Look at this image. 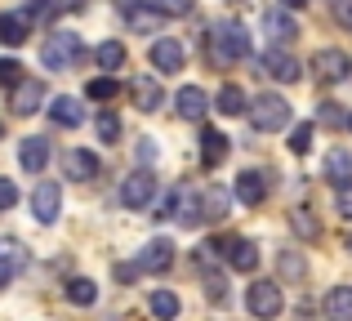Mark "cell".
Instances as JSON below:
<instances>
[{
  "label": "cell",
  "mask_w": 352,
  "mask_h": 321,
  "mask_svg": "<svg viewBox=\"0 0 352 321\" xmlns=\"http://www.w3.org/2000/svg\"><path fill=\"white\" fill-rule=\"evenodd\" d=\"M254 54V41H250V32L241 23H214L210 27V63H219V67H228V63H241Z\"/></svg>",
  "instance_id": "cell-1"
},
{
  "label": "cell",
  "mask_w": 352,
  "mask_h": 321,
  "mask_svg": "<svg viewBox=\"0 0 352 321\" xmlns=\"http://www.w3.org/2000/svg\"><path fill=\"white\" fill-rule=\"evenodd\" d=\"M285 125H290V103L281 94H254V103H250V130L276 134Z\"/></svg>",
  "instance_id": "cell-2"
},
{
  "label": "cell",
  "mask_w": 352,
  "mask_h": 321,
  "mask_svg": "<svg viewBox=\"0 0 352 321\" xmlns=\"http://www.w3.org/2000/svg\"><path fill=\"white\" fill-rule=\"evenodd\" d=\"M80 54H85V45H80V36H72V32H54V36H45V45H41V63L50 71L76 67Z\"/></svg>",
  "instance_id": "cell-3"
},
{
  "label": "cell",
  "mask_w": 352,
  "mask_h": 321,
  "mask_svg": "<svg viewBox=\"0 0 352 321\" xmlns=\"http://www.w3.org/2000/svg\"><path fill=\"white\" fill-rule=\"evenodd\" d=\"M245 308H250V317H258V321L281 317V308H285L281 286H276V281H254V286L245 290Z\"/></svg>",
  "instance_id": "cell-4"
},
{
  "label": "cell",
  "mask_w": 352,
  "mask_h": 321,
  "mask_svg": "<svg viewBox=\"0 0 352 321\" xmlns=\"http://www.w3.org/2000/svg\"><path fill=\"white\" fill-rule=\"evenodd\" d=\"M156 201V179L152 170H134L125 183H120V206L125 210H147Z\"/></svg>",
  "instance_id": "cell-5"
},
{
  "label": "cell",
  "mask_w": 352,
  "mask_h": 321,
  "mask_svg": "<svg viewBox=\"0 0 352 321\" xmlns=\"http://www.w3.org/2000/svg\"><path fill=\"white\" fill-rule=\"evenodd\" d=\"M58 214H63V188H58V183H50V179L36 183V192H32V219L50 228Z\"/></svg>",
  "instance_id": "cell-6"
},
{
  "label": "cell",
  "mask_w": 352,
  "mask_h": 321,
  "mask_svg": "<svg viewBox=\"0 0 352 321\" xmlns=\"http://www.w3.org/2000/svg\"><path fill=\"white\" fill-rule=\"evenodd\" d=\"M152 67L161 71V76H174V71L188 67V49H183V41H174V36L152 41Z\"/></svg>",
  "instance_id": "cell-7"
},
{
  "label": "cell",
  "mask_w": 352,
  "mask_h": 321,
  "mask_svg": "<svg viewBox=\"0 0 352 321\" xmlns=\"http://www.w3.org/2000/svg\"><path fill=\"white\" fill-rule=\"evenodd\" d=\"M45 103V85L36 76H23L14 89H9V107H14V116H36Z\"/></svg>",
  "instance_id": "cell-8"
},
{
  "label": "cell",
  "mask_w": 352,
  "mask_h": 321,
  "mask_svg": "<svg viewBox=\"0 0 352 321\" xmlns=\"http://www.w3.org/2000/svg\"><path fill=\"white\" fill-rule=\"evenodd\" d=\"M258 67H263L272 80H281V85H294V80L303 76V71H299V63H294V54H285L281 45H272L267 54H258Z\"/></svg>",
  "instance_id": "cell-9"
},
{
  "label": "cell",
  "mask_w": 352,
  "mask_h": 321,
  "mask_svg": "<svg viewBox=\"0 0 352 321\" xmlns=\"http://www.w3.org/2000/svg\"><path fill=\"white\" fill-rule=\"evenodd\" d=\"M263 36L285 49V45H294V36H299V23H294L290 9H267L263 14Z\"/></svg>",
  "instance_id": "cell-10"
},
{
  "label": "cell",
  "mask_w": 352,
  "mask_h": 321,
  "mask_svg": "<svg viewBox=\"0 0 352 321\" xmlns=\"http://www.w3.org/2000/svg\"><path fill=\"white\" fill-rule=\"evenodd\" d=\"M312 71H317L321 80H348V71H352V58L344 49H317V58H312Z\"/></svg>",
  "instance_id": "cell-11"
},
{
  "label": "cell",
  "mask_w": 352,
  "mask_h": 321,
  "mask_svg": "<svg viewBox=\"0 0 352 321\" xmlns=\"http://www.w3.org/2000/svg\"><path fill=\"white\" fill-rule=\"evenodd\" d=\"M174 112L183 116V121H206L210 112V94L201 85H183L179 94H174Z\"/></svg>",
  "instance_id": "cell-12"
},
{
  "label": "cell",
  "mask_w": 352,
  "mask_h": 321,
  "mask_svg": "<svg viewBox=\"0 0 352 321\" xmlns=\"http://www.w3.org/2000/svg\"><path fill=\"white\" fill-rule=\"evenodd\" d=\"M138 268H143V272H170L174 268V241H170V236L147 241L143 254H138Z\"/></svg>",
  "instance_id": "cell-13"
},
{
  "label": "cell",
  "mask_w": 352,
  "mask_h": 321,
  "mask_svg": "<svg viewBox=\"0 0 352 321\" xmlns=\"http://www.w3.org/2000/svg\"><path fill=\"white\" fill-rule=\"evenodd\" d=\"M50 121L63 125V130H80V125H85V103L72 98V94H58L50 103Z\"/></svg>",
  "instance_id": "cell-14"
},
{
  "label": "cell",
  "mask_w": 352,
  "mask_h": 321,
  "mask_svg": "<svg viewBox=\"0 0 352 321\" xmlns=\"http://www.w3.org/2000/svg\"><path fill=\"white\" fill-rule=\"evenodd\" d=\"M263 197H267V174L263 170H241L236 174V201L241 206H263Z\"/></svg>",
  "instance_id": "cell-15"
},
{
  "label": "cell",
  "mask_w": 352,
  "mask_h": 321,
  "mask_svg": "<svg viewBox=\"0 0 352 321\" xmlns=\"http://www.w3.org/2000/svg\"><path fill=\"white\" fill-rule=\"evenodd\" d=\"M228 152H232V139L219 130H201V165L206 170H219V165L228 161Z\"/></svg>",
  "instance_id": "cell-16"
},
{
  "label": "cell",
  "mask_w": 352,
  "mask_h": 321,
  "mask_svg": "<svg viewBox=\"0 0 352 321\" xmlns=\"http://www.w3.org/2000/svg\"><path fill=\"white\" fill-rule=\"evenodd\" d=\"M27 36H32V14H27V9L0 14V45H23Z\"/></svg>",
  "instance_id": "cell-17"
},
{
  "label": "cell",
  "mask_w": 352,
  "mask_h": 321,
  "mask_svg": "<svg viewBox=\"0 0 352 321\" xmlns=\"http://www.w3.org/2000/svg\"><path fill=\"white\" fill-rule=\"evenodd\" d=\"M223 254H228V263H232L236 272H254L258 268V245L250 241V236H232V241L223 245Z\"/></svg>",
  "instance_id": "cell-18"
},
{
  "label": "cell",
  "mask_w": 352,
  "mask_h": 321,
  "mask_svg": "<svg viewBox=\"0 0 352 321\" xmlns=\"http://www.w3.org/2000/svg\"><path fill=\"white\" fill-rule=\"evenodd\" d=\"M63 170H67V179H80V183H85V179H94V174L103 170V161H98L94 152H85V148H72L67 157H63Z\"/></svg>",
  "instance_id": "cell-19"
},
{
  "label": "cell",
  "mask_w": 352,
  "mask_h": 321,
  "mask_svg": "<svg viewBox=\"0 0 352 321\" xmlns=\"http://www.w3.org/2000/svg\"><path fill=\"white\" fill-rule=\"evenodd\" d=\"M18 161H23V170L27 174H41L45 165H50V139H23L18 143Z\"/></svg>",
  "instance_id": "cell-20"
},
{
  "label": "cell",
  "mask_w": 352,
  "mask_h": 321,
  "mask_svg": "<svg viewBox=\"0 0 352 321\" xmlns=\"http://www.w3.org/2000/svg\"><path fill=\"white\" fill-rule=\"evenodd\" d=\"M23 268H27V250L18 241H0V290H5Z\"/></svg>",
  "instance_id": "cell-21"
},
{
  "label": "cell",
  "mask_w": 352,
  "mask_h": 321,
  "mask_svg": "<svg viewBox=\"0 0 352 321\" xmlns=\"http://www.w3.org/2000/svg\"><path fill=\"white\" fill-rule=\"evenodd\" d=\"M129 94H134V107L138 112H156L161 107V85H156L152 76H134V85H129Z\"/></svg>",
  "instance_id": "cell-22"
},
{
  "label": "cell",
  "mask_w": 352,
  "mask_h": 321,
  "mask_svg": "<svg viewBox=\"0 0 352 321\" xmlns=\"http://www.w3.org/2000/svg\"><path fill=\"white\" fill-rule=\"evenodd\" d=\"M326 321H352V286H335L326 290Z\"/></svg>",
  "instance_id": "cell-23"
},
{
  "label": "cell",
  "mask_w": 352,
  "mask_h": 321,
  "mask_svg": "<svg viewBox=\"0 0 352 321\" xmlns=\"http://www.w3.org/2000/svg\"><path fill=\"white\" fill-rule=\"evenodd\" d=\"M147 313H152L156 321H174L183 313V304H179L174 290H152V295H147Z\"/></svg>",
  "instance_id": "cell-24"
},
{
  "label": "cell",
  "mask_w": 352,
  "mask_h": 321,
  "mask_svg": "<svg viewBox=\"0 0 352 321\" xmlns=\"http://www.w3.org/2000/svg\"><path fill=\"white\" fill-rule=\"evenodd\" d=\"M326 179L335 183V188H344V183H352V152H344V148H335L326 157Z\"/></svg>",
  "instance_id": "cell-25"
},
{
  "label": "cell",
  "mask_w": 352,
  "mask_h": 321,
  "mask_svg": "<svg viewBox=\"0 0 352 321\" xmlns=\"http://www.w3.org/2000/svg\"><path fill=\"white\" fill-rule=\"evenodd\" d=\"M214 107L223 116H241L250 107V98H245V89H241V85H223V89H219V98H214Z\"/></svg>",
  "instance_id": "cell-26"
},
{
  "label": "cell",
  "mask_w": 352,
  "mask_h": 321,
  "mask_svg": "<svg viewBox=\"0 0 352 321\" xmlns=\"http://www.w3.org/2000/svg\"><path fill=\"white\" fill-rule=\"evenodd\" d=\"M94 63H98L103 71H116V67H125V45H120V41H103V45L94 49Z\"/></svg>",
  "instance_id": "cell-27"
},
{
  "label": "cell",
  "mask_w": 352,
  "mask_h": 321,
  "mask_svg": "<svg viewBox=\"0 0 352 321\" xmlns=\"http://www.w3.org/2000/svg\"><path fill=\"white\" fill-rule=\"evenodd\" d=\"M125 18H129V27H134V32H156L165 14H161L156 5H147V9H134V5H129V9H125Z\"/></svg>",
  "instance_id": "cell-28"
},
{
  "label": "cell",
  "mask_w": 352,
  "mask_h": 321,
  "mask_svg": "<svg viewBox=\"0 0 352 321\" xmlns=\"http://www.w3.org/2000/svg\"><path fill=\"white\" fill-rule=\"evenodd\" d=\"M67 299H72L76 308H89V304L98 299V286H94L89 277H72V281H67Z\"/></svg>",
  "instance_id": "cell-29"
},
{
  "label": "cell",
  "mask_w": 352,
  "mask_h": 321,
  "mask_svg": "<svg viewBox=\"0 0 352 321\" xmlns=\"http://www.w3.org/2000/svg\"><path fill=\"white\" fill-rule=\"evenodd\" d=\"M201 201H206V219H228V192L223 188H206Z\"/></svg>",
  "instance_id": "cell-30"
},
{
  "label": "cell",
  "mask_w": 352,
  "mask_h": 321,
  "mask_svg": "<svg viewBox=\"0 0 352 321\" xmlns=\"http://www.w3.org/2000/svg\"><path fill=\"white\" fill-rule=\"evenodd\" d=\"M85 98H94V103H112V98H116V80L112 76L89 80V85H85Z\"/></svg>",
  "instance_id": "cell-31"
},
{
  "label": "cell",
  "mask_w": 352,
  "mask_h": 321,
  "mask_svg": "<svg viewBox=\"0 0 352 321\" xmlns=\"http://www.w3.org/2000/svg\"><path fill=\"white\" fill-rule=\"evenodd\" d=\"M156 9H161L165 18H188L192 9H197V0H152Z\"/></svg>",
  "instance_id": "cell-32"
},
{
  "label": "cell",
  "mask_w": 352,
  "mask_h": 321,
  "mask_svg": "<svg viewBox=\"0 0 352 321\" xmlns=\"http://www.w3.org/2000/svg\"><path fill=\"white\" fill-rule=\"evenodd\" d=\"M308 148H312V125H294V134H290V152H294V157H303Z\"/></svg>",
  "instance_id": "cell-33"
},
{
  "label": "cell",
  "mask_w": 352,
  "mask_h": 321,
  "mask_svg": "<svg viewBox=\"0 0 352 321\" xmlns=\"http://www.w3.org/2000/svg\"><path fill=\"white\" fill-rule=\"evenodd\" d=\"M98 139H103V143H116V139H120V121H116L112 112L98 116Z\"/></svg>",
  "instance_id": "cell-34"
},
{
  "label": "cell",
  "mask_w": 352,
  "mask_h": 321,
  "mask_svg": "<svg viewBox=\"0 0 352 321\" xmlns=\"http://www.w3.org/2000/svg\"><path fill=\"white\" fill-rule=\"evenodd\" d=\"M18 80H23V63H14V58H0V85H9V89H14Z\"/></svg>",
  "instance_id": "cell-35"
},
{
  "label": "cell",
  "mask_w": 352,
  "mask_h": 321,
  "mask_svg": "<svg viewBox=\"0 0 352 321\" xmlns=\"http://www.w3.org/2000/svg\"><path fill=\"white\" fill-rule=\"evenodd\" d=\"M294 232H299V236H317V219H312V210H294Z\"/></svg>",
  "instance_id": "cell-36"
},
{
  "label": "cell",
  "mask_w": 352,
  "mask_h": 321,
  "mask_svg": "<svg viewBox=\"0 0 352 321\" xmlns=\"http://www.w3.org/2000/svg\"><path fill=\"white\" fill-rule=\"evenodd\" d=\"M14 206H18V183L14 179H0V214L14 210Z\"/></svg>",
  "instance_id": "cell-37"
},
{
  "label": "cell",
  "mask_w": 352,
  "mask_h": 321,
  "mask_svg": "<svg viewBox=\"0 0 352 321\" xmlns=\"http://www.w3.org/2000/svg\"><path fill=\"white\" fill-rule=\"evenodd\" d=\"M281 272H285V277H303L308 268H303V259H299L294 250H285V254H281Z\"/></svg>",
  "instance_id": "cell-38"
},
{
  "label": "cell",
  "mask_w": 352,
  "mask_h": 321,
  "mask_svg": "<svg viewBox=\"0 0 352 321\" xmlns=\"http://www.w3.org/2000/svg\"><path fill=\"white\" fill-rule=\"evenodd\" d=\"M317 121H321V125H344V112H339V103H321V107H317Z\"/></svg>",
  "instance_id": "cell-39"
},
{
  "label": "cell",
  "mask_w": 352,
  "mask_h": 321,
  "mask_svg": "<svg viewBox=\"0 0 352 321\" xmlns=\"http://www.w3.org/2000/svg\"><path fill=\"white\" fill-rule=\"evenodd\" d=\"M206 295L214 299V304H223V299H228V281H223V277H210V281H206Z\"/></svg>",
  "instance_id": "cell-40"
},
{
  "label": "cell",
  "mask_w": 352,
  "mask_h": 321,
  "mask_svg": "<svg viewBox=\"0 0 352 321\" xmlns=\"http://www.w3.org/2000/svg\"><path fill=\"white\" fill-rule=\"evenodd\" d=\"M54 14H76V9H85V0H50Z\"/></svg>",
  "instance_id": "cell-41"
},
{
  "label": "cell",
  "mask_w": 352,
  "mask_h": 321,
  "mask_svg": "<svg viewBox=\"0 0 352 321\" xmlns=\"http://www.w3.org/2000/svg\"><path fill=\"white\" fill-rule=\"evenodd\" d=\"M339 214L352 219V183H344V188H339Z\"/></svg>",
  "instance_id": "cell-42"
},
{
  "label": "cell",
  "mask_w": 352,
  "mask_h": 321,
  "mask_svg": "<svg viewBox=\"0 0 352 321\" xmlns=\"http://www.w3.org/2000/svg\"><path fill=\"white\" fill-rule=\"evenodd\" d=\"M138 161H143V165H152V161H156V143H152V139L138 143Z\"/></svg>",
  "instance_id": "cell-43"
},
{
  "label": "cell",
  "mask_w": 352,
  "mask_h": 321,
  "mask_svg": "<svg viewBox=\"0 0 352 321\" xmlns=\"http://www.w3.org/2000/svg\"><path fill=\"white\" fill-rule=\"evenodd\" d=\"M308 0H281V9H303Z\"/></svg>",
  "instance_id": "cell-44"
},
{
  "label": "cell",
  "mask_w": 352,
  "mask_h": 321,
  "mask_svg": "<svg viewBox=\"0 0 352 321\" xmlns=\"http://www.w3.org/2000/svg\"><path fill=\"white\" fill-rule=\"evenodd\" d=\"M116 5H120V9H129V5H134V0H116Z\"/></svg>",
  "instance_id": "cell-45"
},
{
  "label": "cell",
  "mask_w": 352,
  "mask_h": 321,
  "mask_svg": "<svg viewBox=\"0 0 352 321\" xmlns=\"http://www.w3.org/2000/svg\"><path fill=\"white\" fill-rule=\"evenodd\" d=\"M0 139H5V125H0Z\"/></svg>",
  "instance_id": "cell-46"
},
{
  "label": "cell",
  "mask_w": 352,
  "mask_h": 321,
  "mask_svg": "<svg viewBox=\"0 0 352 321\" xmlns=\"http://www.w3.org/2000/svg\"><path fill=\"white\" fill-rule=\"evenodd\" d=\"M348 130H352V116H348Z\"/></svg>",
  "instance_id": "cell-47"
},
{
  "label": "cell",
  "mask_w": 352,
  "mask_h": 321,
  "mask_svg": "<svg viewBox=\"0 0 352 321\" xmlns=\"http://www.w3.org/2000/svg\"><path fill=\"white\" fill-rule=\"evenodd\" d=\"M348 250H352V236H348Z\"/></svg>",
  "instance_id": "cell-48"
}]
</instances>
